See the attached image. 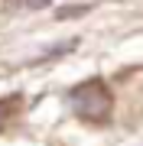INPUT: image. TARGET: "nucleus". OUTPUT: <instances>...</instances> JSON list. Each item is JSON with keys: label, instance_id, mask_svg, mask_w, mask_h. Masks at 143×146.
<instances>
[{"label": "nucleus", "instance_id": "2", "mask_svg": "<svg viewBox=\"0 0 143 146\" xmlns=\"http://www.w3.org/2000/svg\"><path fill=\"white\" fill-rule=\"evenodd\" d=\"M7 114H10V107H7V101H0V127H3V120H7Z\"/></svg>", "mask_w": 143, "mask_h": 146}, {"label": "nucleus", "instance_id": "1", "mask_svg": "<svg viewBox=\"0 0 143 146\" xmlns=\"http://www.w3.org/2000/svg\"><path fill=\"white\" fill-rule=\"evenodd\" d=\"M69 104H72V110L81 120H88V123H104V120L111 117L114 98H111V91H107V84L101 78H91L85 84H78V88H72Z\"/></svg>", "mask_w": 143, "mask_h": 146}]
</instances>
